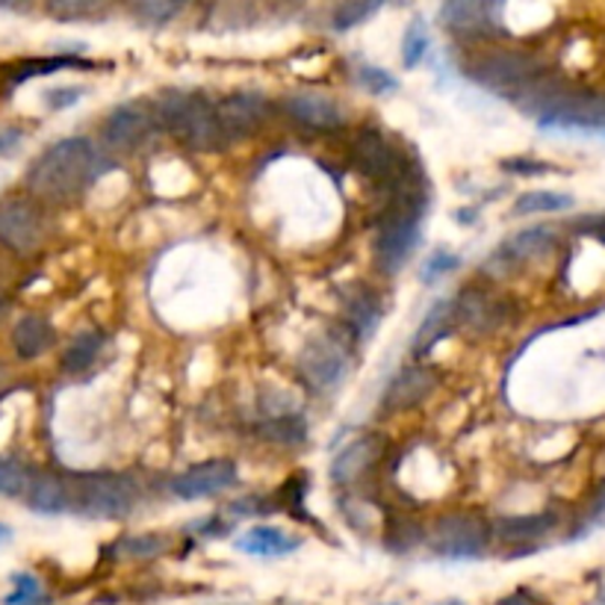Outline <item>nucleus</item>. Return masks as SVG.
Masks as SVG:
<instances>
[{"label":"nucleus","instance_id":"obj_28","mask_svg":"<svg viewBox=\"0 0 605 605\" xmlns=\"http://www.w3.org/2000/svg\"><path fill=\"white\" fill-rule=\"evenodd\" d=\"M33 482V469H28L19 461H0V494L12 499H24Z\"/></svg>","mask_w":605,"mask_h":605},{"label":"nucleus","instance_id":"obj_25","mask_svg":"<svg viewBox=\"0 0 605 605\" xmlns=\"http://www.w3.org/2000/svg\"><path fill=\"white\" fill-rule=\"evenodd\" d=\"M555 526V517L552 514H538V517H508V520H499L496 526V534L503 541H538L543 534L550 532Z\"/></svg>","mask_w":605,"mask_h":605},{"label":"nucleus","instance_id":"obj_42","mask_svg":"<svg viewBox=\"0 0 605 605\" xmlns=\"http://www.w3.org/2000/svg\"><path fill=\"white\" fill-rule=\"evenodd\" d=\"M499 605H529V599H526L523 594H517V596H508V599H503Z\"/></svg>","mask_w":605,"mask_h":605},{"label":"nucleus","instance_id":"obj_43","mask_svg":"<svg viewBox=\"0 0 605 605\" xmlns=\"http://www.w3.org/2000/svg\"><path fill=\"white\" fill-rule=\"evenodd\" d=\"M10 538H12V529H10V526L0 523V543H7V541H10Z\"/></svg>","mask_w":605,"mask_h":605},{"label":"nucleus","instance_id":"obj_31","mask_svg":"<svg viewBox=\"0 0 605 605\" xmlns=\"http://www.w3.org/2000/svg\"><path fill=\"white\" fill-rule=\"evenodd\" d=\"M181 10H184V3H175V0H142V3H133V7H130L133 19L148 24V28L169 24Z\"/></svg>","mask_w":605,"mask_h":605},{"label":"nucleus","instance_id":"obj_26","mask_svg":"<svg viewBox=\"0 0 605 605\" xmlns=\"http://www.w3.org/2000/svg\"><path fill=\"white\" fill-rule=\"evenodd\" d=\"M104 337L98 331H83L77 337L72 339V346L65 349L63 355V369L65 372H83V369H89L98 358V352H101Z\"/></svg>","mask_w":605,"mask_h":605},{"label":"nucleus","instance_id":"obj_10","mask_svg":"<svg viewBox=\"0 0 605 605\" xmlns=\"http://www.w3.org/2000/svg\"><path fill=\"white\" fill-rule=\"evenodd\" d=\"M237 485V467L234 461H204L172 482V494L181 499H207Z\"/></svg>","mask_w":605,"mask_h":605},{"label":"nucleus","instance_id":"obj_37","mask_svg":"<svg viewBox=\"0 0 605 605\" xmlns=\"http://www.w3.org/2000/svg\"><path fill=\"white\" fill-rule=\"evenodd\" d=\"M452 269H458V257L443 255V251H437V255H431L429 260L422 263V278H425L429 284H434L437 278L450 276Z\"/></svg>","mask_w":605,"mask_h":605},{"label":"nucleus","instance_id":"obj_24","mask_svg":"<svg viewBox=\"0 0 605 605\" xmlns=\"http://www.w3.org/2000/svg\"><path fill=\"white\" fill-rule=\"evenodd\" d=\"M346 313H349L352 325H355L360 334H372L378 320H381L378 295L369 293L367 287H352V293L346 295Z\"/></svg>","mask_w":605,"mask_h":605},{"label":"nucleus","instance_id":"obj_5","mask_svg":"<svg viewBox=\"0 0 605 605\" xmlns=\"http://www.w3.org/2000/svg\"><path fill=\"white\" fill-rule=\"evenodd\" d=\"M160 119L184 145L195 151H216L225 145L216 104L195 93H165L160 98Z\"/></svg>","mask_w":605,"mask_h":605},{"label":"nucleus","instance_id":"obj_15","mask_svg":"<svg viewBox=\"0 0 605 605\" xmlns=\"http://www.w3.org/2000/svg\"><path fill=\"white\" fill-rule=\"evenodd\" d=\"M499 12L496 3H478V0H455L441 7V21L455 33H494L499 28Z\"/></svg>","mask_w":605,"mask_h":605},{"label":"nucleus","instance_id":"obj_20","mask_svg":"<svg viewBox=\"0 0 605 605\" xmlns=\"http://www.w3.org/2000/svg\"><path fill=\"white\" fill-rule=\"evenodd\" d=\"M24 503L39 514H68V487L65 476L54 473H33Z\"/></svg>","mask_w":605,"mask_h":605},{"label":"nucleus","instance_id":"obj_6","mask_svg":"<svg viewBox=\"0 0 605 605\" xmlns=\"http://www.w3.org/2000/svg\"><path fill=\"white\" fill-rule=\"evenodd\" d=\"M467 74L490 93L517 98L526 86H532L541 77V65L534 56L520 54V51H490V54H478L476 60H469Z\"/></svg>","mask_w":605,"mask_h":605},{"label":"nucleus","instance_id":"obj_12","mask_svg":"<svg viewBox=\"0 0 605 605\" xmlns=\"http://www.w3.org/2000/svg\"><path fill=\"white\" fill-rule=\"evenodd\" d=\"M216 119H219L225 142L251 137L263 119H267V101L260 95H230L222 104H216Z\"/></svg>","mask_w":605,"mask_h":605},{"label":"nucleus","instance_id":"obj_22","mask_svg":"<svg viewBox=\"0 0 605 605\" xmlns=\"http://www.w3.org/2000/svg\"><path fill=\"white\" fill-rule=\"evenodd\" d=\"M555 230L547 228V225H538V228H526L520 234H514L508 242L503 246V251L511 260H538V257L550 255L555 248Z\"/></svg>","mask_w":605,"mask_h":605},{"label":"nucleus","instance_id":"obj_18","mask_svg":"<svg viewBox=\"0 0 605 605\" xmlns=\"http://www.w3.org/2000/svg\"><path fill=\"white\" fill-rule=\"evenodd\" d=\"M299 543H302L299 538H290L276 526H255L246 534H239L237 550L248 552V555H260V559H281V555L299 550Z\"/></svg>","mask_w":605,"mask_h":605},{"label":"nucleus","instance_id":"obj_1","mask_svg":"<svg viewBox=\"0 0 605 605\" xmlns=\"http://www.w3.org/2000/svg\"><path fill=\"white\" fill-rule=\"evenodd\" d=\"M101 172V156L89 139H60L36 156L28 172V190L42 202H72Z\"/></svg>","mask_w":605,"mask_h":605},{"label":"nucleus","instance_id":"obj_21","mask_svg":"<svg viewBox=\"0 0 605 605\" xmlns=\"http://www.w3.org/2000/svg\"><path fill=\"white\" fill-rule=\"evenodd\" d=\"M455 307V320L464 325V328L473 331H490L496 328V322H499V307L485 290H464L458 295V302L452 304Z\"/></svg>","mask_w":605,"mask_h":605},{"label":"nucleus","instance_id":"obj_33","mask_svg":"<svg viewBox=\"0 0 605 605\" xmlns=\"http://www.w3.org/2000/svg\"><path fill=\"white\" fill-rule=\"evenodd\" d=\"M72 65H86L80 60H74V56H47V60H30V63L19 65L15 72H12V83H24L30 77H45V74L63 72V68H72Z\"/></svg>","mask_w":605,"mask_h":605},{"label":"nucleus","instance_id":"obj_23","mask_svg":"<svg viewBox=\"0 0 605 605\" xmlns=\"http://www.w3.org/2000/svg\"><path fill=\"white\" fill-rule=\"evenodd\" d=\"M452 322H455V307L450 302H437L429 311V316L422 320L420 331H417V339H413V355L422 358L425 352L434 349V343L446 334Z\"/></svg>","mask_w":605,"mask_h":605},{"label":"nucleus","instance_id":"obj_13","mask_svg":"<svg viewBox=\"0 0 605 605\" xmlns=\"http://www.w3.org/2000/svg\"><path fill=\"white\" fill-rule=\"evenodd\" d=\"M290 119L311 130H337L343 128V110L339 104L325 93H295L284 101Z\"/></svg>","mask_w":605,"mask_h":605},{"label":"nucleus","instance_id":"obj_2","mask_svg":"<svg viewBox=\"0 0 605 605\" xmlns=\"http://www.w3.org/2000/svg\"><path fill=\"white\" fill-rule=\"evenodd\" d=\"M517 101L526 112H532L541 128L605 137V95L568 93L559 83L538 77L517 95Z\"/></svg>","mask_w":605,"mask_h":605},{"label":"nucleus","instance_id":"obj_38","mask_svg":"<svg viewBox=\"0 0 605 605\" xmlns=\"http://www.w3.org/2000/svg\"><path fill=\"white\" fill-rule=\"evenodd\" d=\"M165 541L163 538H154V534H145V538H130V541H125V552L128 555H156V552L163 550Z\"/></svg>","mask_w":605,"mask_h":605},{"label":"nucleus","instance_id":"obj_8","mask_svg":"<svg viewBox=\"0 0 605 605\" xmlns=\"http://www.w3.org/2000/svg\"><path fill=\"white\" fill-rule=\"evenodd\" d=\"M42 237H45L42 210L28 195H10L0 202V246H7L15 255H30L42 246Z\"/></svg>","mask_w":605,"mask_h":605},{"label":"nucleus","instance_id":"obj_41","mask_svg":"<svg viewBox=\"0 0 605 605\" xmlns=\"http://www.w3.org/2000/svg\"><path fill=\"white\" fill-rule=\"evenodd\" d=\"M596 526H605V487L599 490L594 505H591V514H587V520H585V532H591V529H596Z\"/></svg>","mask_w":605,"mask_h":605},{"label":"nucleus","instance_id":"obj_29","mask_svg":"<svg viewBox=\"0 0 605 605\" xmlns=\"http://www.w3.org/2000/svg\"><path fill=\"white\" fill-rule=\"evenodd\" d=\"M425 51H429V28H425V21L422 19H413L402 36L404 68H417V65L425 60Z\"/></svg>","mask_w":605,"mask_h":605},{"label":"nucleus","instance_id":"obj_17","mask_svg":"<svg viewBox=\"0 0 605 605\" xmlns=\"http://www.w3.org/2000/svg\"><path fill=\"white\" fill-rule=\"evenodd\" d=\"M437 387V376L429 367H404L399 376L393 378V385L387 390V408L404 411L413 404L425 402Z\"/></svg>","mask_w":605,"mask_h":605},{"label":"nucleus","instance_id":"obj_16","mask_svg":"<svg viewBox=\"0 0 605 605\" xmlns=\"http://www.w3.org/2000/svg\"><path fill=\"white\" fill-rule=\"evenodd\" d=\"M381 437L378 434H364L355 443H349L346 450L339 452L334 458V467H331V476L337 485H355L358 478L367 476V469L372 467L381 455Z\"/></svg>","mask_w":605,"mask_h":605},{"label":"nucleus","instance_id":"obj_34","mask_svg":"<svg viewBox=\"0 0 605 605\" xmlns=\"http://www.w3.org/2000/svg\"><path fill=\"white\" fill-rule=\"evenodd\" d=\"M358 77L360 83H364V89H369L372 95H387L393 93V89H399V80L390 77L385 68H376V65H364L358 72Z\"/></svg>","mask_w":605,"mask_h":605},{"label":"nucleus","instance_id":"obj_4","mask_svg":"<svg viewBox=\"0 0 605 605\" xmlns=\"http://www.w3.org/2000/svg\"><path fill=\"white\" fill-rule=\"evenodd\" d=\"M68 487V514L93 520H119L137 505V487L128 476L116 473H77L65 476Z\"/></svg>","mask_w":605,"mask_h":605},{"label":"nucleus","instance_id":"obj_11","mask_svg":"<svg viewBox=\"0 0 605 605\" xmlns=\"http://www.w3.org/2000/svg\"><path fill=\"white\" fill-rule=\"evenodd\" d=\"M352 169L372 181H390L399 169L393 145L378 130L364 128L352 142Z\"/></svg>","mask_w":605,"mask_h":605},{"label":"nucleus","instance_id":"obj_7","mask_svg":"<svg viewBox=\"0 0 605 605\" xmlns=\"http://www.w3.org/2000/svg\"><path fill=\"white\" fill-rule=\"evenodd\" d=\"M490 543V529L485 520H478L473 514H450L441 517L434 532H431V547L443 559H478Z\"/></svg>","mask_w":605,"mask_h":605},{"label":"nucleus","instance_id":"obj_19","mask_svg":"<svg viewBox=\"0 0 605 605\" xmlns=\"http://www.w3.org/2000/svg\"><path fill=\"white\" fill-rule=\"evenodd\" d=\"M54 343L56 331L45 316H24V320H19L15 331H12V346L19 352V358L24 360L45 355V352L54 349Z\"/></svg>","mask_w":605,"mask_h":605},{"label":"nucleus","instance_id":"obj_36","mask_svg":"<svg viewBox=\"0 0 605 605\" xmlns=\"http://www.w3.org/2000/svg\"><path fill=\"white\" fill-rule=\"evenodd\" d=\"M267 434L272 437V441L299 443V441H304V420H295V417H281V420L269 422Z\"/></svg>","mask_w":605,"mask_h":605},{"label":"nucleus","instance_id":"obj_27","mask_svg":"<svg viewBox=\"0 0 605 605\" xmlns=\"http://www.w3.org/2000/svg\"><path fill=\"white\" fill-rule=\"evenodd\" d=\"M573 207V198L561 193H526L514 202V216H532V213H555Z\"/></svg>","mask_w":605,"mask_h":605},{"label":"nucleus","instance_id":"obj_39","mask_svg":"<svg viewBox=\"0 0 605 605\" xmlns=\"http://www.w3.org/2000/svg\"><path fill=\"white\" fill-rule=\"evenodd\" d=\"M80 86H68V89H51V93H45V101L51 110H63V107H72V104L80 101Z\"/></svg>","mask_w":605,"mask_h":605},{"label":"nucleus","instance_id":"obj_40","mask_svg":"<svg viewBox=\"0 0 605 605\" xmlns=\"http://www.w3.org/2000/svg\"><path fill=\"white\" fill-rule=\"evenodd\" d=\"M505 169H508V172H514V175H550L552 172V165L532 163V160H508V163H505Z\"/></svg>","mask_w":605,"mask_h":605},{"label":"nucleus","instance_id":"obj_35","mask_svg":"<svg viewBox=\"0 0 605 605\" xmlns=\"http://www.w3.org/2000/svg\"><path fill=\"white\" fill-rule=\"evenodd\" d=\"M15 582V591L7 596V605H36L42 599V587L33 576L28 573H19V576H12Z\"/></svg>","mask_w":605,"mask_h":605},{"label":"nucleus","instance_id":"obj_30","mask_svg":"<svg viewBox=\"0 0 605 605\" xmlns=\"http://www.w3.org/2000/svg\"><path fill=\"white\" fill-rule=\"evenodd\" d=\"M47 12H51L56 21H89L101 19L104 7L98 0H51V3H47Z\"/></svg>","mask_w":605,"mask_h":605},{"label":"nucleus","instance_id":"obj_3","mask_svg":"<svg viewBox=\"0 0 605 605\" xmlns=\"http://www.w3.org/2000/svg\"><path fill=\"white\" fill-rule=\"evenodd\" d=\"M422 210H425V193L413 181H404L378 219L376 260L385 272H399L417 248Z\"/></svg>","mask_w":605,"mask_h":605},{"label":"nucleus","instance_id":"obj_32","mask_svg":"<svg viewBox=\"0 0 605 605\" xmlns=\"http://www.w3.org/2000/svg\"><path fill=\"white\" fill-rule=\"evenodd\" d=\"M378 10H381V3H364V0H352V3H343V7H337V10H334V19H331V24H334V30H337V33H346V30L358 28V24H364L367 19H372Z\"/></svg>","mask_w":605,"mask_h":605},{"label":"nucleus","instance_id":"obj_14","mask_svg":"<svg viewBox=\"0 0 605 605\" xmlns=\"http://www.w3.org/2000/svg\"><path fill=\"white\" fill-rule=\"evenodd\" d=\"M148 133H151V116L139 104H121L104 121L107 145L119 148V151H130V148L142 145Z\"/></svg>","mask_w":605,"mask_h":605},{"label":"nucleus","instance_id":"obj_9","mask_svg":"<svg viewBox=\"0 0 605 605\" xmlns=\"http://www.w3.org/2000/svg\"><path fill=\"white\" fill-rule=\"evenodd\" d=\"M299 369L313 387L331 390L349 372V352L334 337H313L299 355Z\"/></svg>","mask_w":605,"mask_h":605}]
</instances>
